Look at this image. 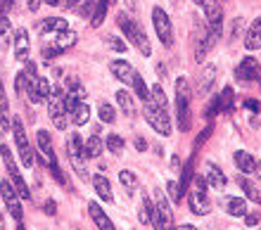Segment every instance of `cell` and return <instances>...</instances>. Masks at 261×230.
Here are the masks:
<instances>
[{
  "mask_svg": "<svg viewBox=\"0 0 261 230\" xmlns=\"http://www.w3.org/2000/svg\"><path fill=\"white\" fill-rule=\"evenodd\" d=\"M117 24H119V29L126 34V41H130L133 45L140 50V53L145 55V57H150V53H152V47H150V38H147V34H145L143 29L138 27L136 21L130 19L126 12H121L117 17Z\"/></svg>",
  "mask_w": 261,
  "mask_h": 230,
  "instance_id": "1",
  "label": "cell"
},
{
  "mask_svg": "<svg viewBox=\"0 0 261 230\" xmlns=\"http://www.w3.org/2000/svg\"><path fill=\"white\" fill-rule=\"evenodd\" d=\"M67 155H69V162H71L74 171L79 173V178H81V181H88V169H86V142L81 140L79 133H69Z\"/></svg>",
  "mask_w": 261,
  "mask_h": 230,
  "instance_id": "2",
  "label": "cell"
},
{
  "mask_svg": "<svg viewBox=\"0 0 261 230\" xmlns=\"http://www.w3.org/2000/svg\"><path fill=\"white\" fill-rule=\"evenodd\" d=\"M145 119L150 123L152 129L162 133V136H171V119H169V109L159 107L154 97L145 100Z\"/></svg>",
  "mask_w": 261,
  "mask_h": 230,
  "instance_id": "3",
  "label": "cell"
},
{
  "mask_svg": "<svg viewBox=\"0 0 261 230\" xmlns=\"http://www.w3.org/2000/svg\"><path fill=\"white\" fill-rule=\"evenodd\" d=\"M176 116H178V129L190 131V86L183 76L176 81Z\"/></svg>",
  "mask_w": 261,
  "mask_h": 230,
  "instance_id": "4",
  "label": "cell"
},
{
  "mask_svg": "<svg viewBox=\"0 0 261 230\" xmlns=\"http://www.w3.org/2000/svg\"><path fill=\"white\" fill-rule=\"evenodd\" d=\"M48 114L53 119L57 131H64L67 129V107H64V95L60 88L53 86V93H50V100H48Z\"/></svg>",
  "mask_w": 261,
  "mask_h": 230,
  "instance_id": "5",
  "label": "cell"
},
{
  "mask_svg": "<svg viewBox=\"0 0 261 230\" xmlns=\"http://www.w3.org/2000/svg\"><path fill=\"white\" fill-rule=\"evenodd\" d=\"M12 133H14V142H17V152H19L21 164H24L27 169H31V166H34V149L29 145L27 131H24L19 119H12Z\"/></svg>",
  "mask_w": 261,
  "mask_h": 230,
  "instance_id": "6",
  "label": "cell"
},
{
  "mask_svg": "<svg viewBox=\"0 0 261 230\" xmlns=\"http://www.w3.org/2000/svg\"><path fill=\"white\" fill-rule=\"evenodd\" d=\"M36 138H38V147H41V152L45 155V162H48L50 169H53V176H55V181H57V183H64L62 171H60V164H57V157H55V149H53L50 133H48V131H38V133H36Z\"/></svg>",
  "mask_w": 261,
  "mask_h": 230,
  "instance_id": "7",
  "label": "cell"
},
{
  "mask_svg": "<svg viewBox=\"0 0 261 230\" xmlns=\"http://www.w3.org/2000/svg\"><path fill=\"white\" fill-rule=\"evenodd\" d=\"M152 24L157 29V36L159 41L164 43L166 47L173 45V29H171V19H169V14L162 10V7H154L152 10Z\"/></svg>",
  "mask_w": 261,
  "mask_h": 230,
  "instance_id": "8",
  "label": "cell"
},
{
  "mask_svg": "<svg viewBox=\"0 0 261 230\" xmlns=\"http://www.w3.org/2000/svg\"><path fill=\"white\" fill-rule=\"evenodd\" d=\"M0 195H3V199H5L7 204V211L12 214V218L17 221V223H21V204H19V192H17V188H14L12 183H0Z\"/></svg>",
  "mask_w": 261,
  "mask_h": 230,
  "instance_id": "9",
  "label": "cell"
},
{
  "mask_svg": "<svg viewBox=\"0 0 261 230\" xmlns=\"http://www.w3.org/2000/svg\"><path fill=\"white\" fill-rule=\"evenodd\" d=\"M110 71H112V76L121 83H133L136 81V74H138L136 69L130 67V62H126V60H112Z\"/></svg>",
  "mask_w": 261,
  "mask_h": 230,
  "instance_id": "10",
  "label": "cell"
},
{
  "mask_svg": "<svg viewBox=\"0 0 261 230\" xmlns=\"http://www.w3.org/2000/svg\"><path fill=\"white\" fill-rule=\"evenodd\" d=\"M188 204H190V211H193V214H197V216H204V214H209V199H206L204 188H199V185H195V190L190 192V199H188Z\"/></svg>",
  "mask_w": 261,
  "mask_h": 230,
  "instance_id": "11",
  "label": "cell"
},
{
  "mask_svg": "<svg viewBox=\"0 0 261 230\" xmlns=\"http://www.w3.org/2000/svg\"><path fill=\"white\" fill-rule=\"evenodd\" d=\"M235 76H238L240 81H254V79H259V60L245 57V60L240 62V67L235 69Z\"/></svg>",
  "mask_w": 261,
  "mask_h": 230,
  "instance_id": "12",
  "label": "cell"
},
{
  "mask_svg": "<svg viewBox=\"0 0 261 230\" xmlns=\"http://www.w3.org/2000/svg\"><path fill=\"white\" fill-rule=\"evenodd\" d=\"M69 119H71V123L74 126H86L90 119V107H88V102L86 100H79L74 105V107L69 109Z\"/></svg>",
  "mask_w": 261,
  "mask_h": 230,
  "instance_id": "13",
  "label": "cell"
},
{
  "mask_svg": "<svg viewBox=\"0 0 261 230\" xmlns=\"http://www.w3.org/2000/svg\"><path fill=\"white\" fill-rule=\"evenodd\" d=\"M14 57H17L19 62L29 60V34H27V29H17V34H14Z\"/></svg>",
  "mask_w": 261,
  "mask_h": 230,
  "instance_id": "14",
  "label": "cell"
},
{
  "mask_svg": "<svg viewBox=\"0 0 261 230\" xmlns=\"http://www.w3.org/2000/svg\"><path fill=\"white\" fill-rule=\"evenodd\" d=\"M88 211H90V216H93V221H95V225L100 230H117L114 223L107 218V214H105L102 207H100L97 202H88Z\"/></svg>",
  "mask_w": 261,
  "mask_h": 230,
  "instance_id": "15",
  "label": "cell"
},
{
  "mask_svg": "<svg viewBox=\"0 0 261 230\" xmlns=\"http://www.w3.org/2000/svg\"><path fill=\"white\" fill-rule=\"evenodd\" d=\"M199 5L204 7V17L209 27H221V5L219 0H202Z\"/></svg>",
  "mask_w": 261,
  "mask_h": 230,
  "instance_id": "16",
  "label": "cell"
},
{
  "mask_svg": "<svg viewBox=\"0 0 261 230\" xmlns=\"http://www.w3.org/2000/svg\"><path fill=\"white\" fill-rule=\"evenodd\" d=\"M41 34H62V31H67L69 24L67 19H62V17H48V19L41 21Z\"/></svg>",
  "mask_w": 261,
  "mask_h": 230,
  "instance_id": "17",
  "label": "cell"
},
{
  "mask_svg": "<svg viewBox=\"0 0 261 230\" xmlns=\"http://www.w3.org/2000/svg\"><path fill=\"white\" fill-rule=\"evenodd\" d=\"M53 43H55V47L60 50V53H67V50H71V47L76 45V31L67 29V31H62V34H57Z\"/></svg>",
  "mask_w": 261,
  "mask_h": 230,
  "instance_id": "18",
  "label": "cell"
},
{
  "mask_svg": "<svg viewBox=\"0 0 261 230\" xmlns=\"http://www.w3.org/2000/svg\"><path fill=\"white\" fill-rule=\"evenodd\" d=\"M214 79H216V69L214 67H204V71H202V76H199V83H197V93L204 97V95H209V90H212L214 86Z\"/></svg>",
  "mask_w": 261,
  "mask_h": 230,
  "instance_id": "19",
  "label": "cell"
},
{
  "mask_svg": "<svg viewBox=\"0 0 261 230\" xmlns=\"http://www.w3.org/2000/svg\"><path fill=\"white\" fill-rule=\"evenodd\" d=\"M93 188H95L97 197H100V199H105L107 204L114 199V195H112V185H110V181H107L105 176H95V178H93Z\"/></svg>",
  "mask_w": 261,
  "mask_h": 230,
  "instance_id": "20",
  "label": "cell"
},
{
  "mask_svg": "<svg viewBox=\"0 0 261 230\" xmlns=\"http://www.w3.org/2000/svg\"><path fill=\"white\" fill-rule=\"evenodd\" d=\"M0 126L5 131H12V119H10V109H7V93L3 81H0Z\"/></svg>",
  "mask_w": 261,
  "mask_h": 230,
  "instance_id": "21",
  "label": "cell"
},
{
  "mask_svg": "<svg viewBox=\"0 0 261 230\" xmlns=\"http://www.w3.org/2000/svg\"><path fill=\"white\" fill-rule=\"evenodd\" d=\"M245 47H247V50H256V47H261V17L254 19V24L249 27L247 38H245Z\"/></svg>",
  "mask_w": 261,
  "mask_h": 230,
  "instance_id": "22",
  "label": "cell"
},
{
  "mask_svg": "<svg viewBox=\"0 0 261 230\" xmlns=\"http://www.w3.org/2000/svg\"><path fill=\"white\" fill-rule=\"evenodd\" d=\"M235 166L242 173H256V162L252 159L249 152H235Z\"/></svg>",
  "mask_w": 261,
  "mask_h": 230,
  "instance_id": "23",
  "label": "cell"
},
{
  "mask_svg": "<svg viewBox=\"0 0 261 230\" xmlns=\"http://www.w3.org/2000/svg\"><path fill=\"white\" fill-rule=\"evenodd\" d=\"M204 178H206V183L212 185V188H216V190H221L223 188V185H226V176H223V173H221L219 169H216V166H214V164H206L204 166Z\"/></svg>",
  "mask_w": 261,
  "mask_h": 230,
  "instance_id": "24",
  "label": "cell"
},
{
  "mask_svg": "<svg viewBox=\"0 0 261 230\" xmlns=\"http://www.w3.org/2000/svg\"><path fill=\"white\" fill-rule=\"evenodd\" d=\"M105 149V142L100 136H90L88 140H86V159H97V157L102 155Z\"/></svg>",
  "mask_w": 261,
  "mask_h": 230,
  "instance_id": "25",
  "label": "cell"
},
{
  "mask_svg": "<svg viewBox=\"0 0 261 230\" xmlns=\"http://www.w3.org/2000/svg\"><path fill=\"white\" fill-rule=\"evenodd\" d=\"M226 209L230 216H247V204H245V199H240V197H228Z\"/></svg>",
  "mask_w": 261,
  "mask_h": 230,
  "instance_id": "26",
  "label": "cell"
},
{
  "mask_svg": "<svg viewBox=\"0 0 261 230\" xmlns=\"http://www.w3.org/2000/svg\"><path fill=\"white\" fill-rule=\"evenodd\" d=\"M10 41H12V24L7 17H0V50H7Z\"/></svg>",
  "mask_w": 261,
  "mask_h": 230,
  "instance_id": "27",
  "label": "cell"
},
{
  "mask_svg": "<svg viewBox=\"0 0 261 230\" xmlns=\"http://www.w3.org/2000/svg\"><path fill=\"white\" fill-rule=\"evenodd\" d=\"M107 10H110V0H97V7H95V14L90 17V27H100L107 17Z\"/></svg>",
  "mask_w": 261,
  "mask_h": 230,
  "instance_id": "28",
  "label": "cell"
},
{
  "mask_svg": "<svg viewBox=\"0 0 261 230\" xmlns=\"http://www.w3.org/2000/svg\"><path fill=\"white\" fill-rule=\"evenodd\" d=\"M117 102H119V107L126 112V116H136V105H133V97H130L126 90H119V93H117Z\"/></svg>",
  "mask_w": 261,
  "mask_h": 230,
  "instance_id": "29",
  "label": "cell"
},
{
  "mask_svg": "<svg viewBox=\"0 0 261 230\" xmlns=\"http://www.w3.org/2000/svg\"><path fill=\"white\" fill-rule=\"evenodd\" d=\"M105 145H107V149H110L112 155H121V152H124V138L121 136H114V133H112V136H107V140H105Z\"/></svg>",
  "mask_w": 261,
  "mask_h": 230,
  "instance_id": "30",
  "label": "cell"
},
{
  "mask_svg": "<svg viewBox=\"0 0 261 230\" xmlns=\"http://www.w3.org/2000/svg\"><path fill=\"white\" fill-rule=\"evenodd\" d=\"M36 93H38V97H41V102L45 100V97H50V93H53V86H50V79H45V76H38V79H36Z\"/></svg>",
  "mask_w": 261,
  "mask_h": 230,
  "instance_id": "31",
  "label": "cell"
},
{
  "mask_svg": "<svg viewBox=\"0 0 261 230\" xmlns=\"http://www.w3.org/2000/svg\"><path fill=\"white\" fill-rule=\"evenodd\" d=\"M238 183H240V188L245 190V192H247V197H249V199H252V202H256V204L261 202V195H259V192H256V188H254V185H252V183H249L247 178H245V176H238Z\"/></svg>",
  "mask_w": 261,
  "mask_h": 230,
  "instance_id": "32",
  "label": "cell"
},
{
  "mask_svg": "<svg viewBox=\"0 0 261 230\" xmlns=\"http://www.w3.org/2000/svg\"><path fill=\"white\" fill-rule=\"evenodd\" d=\"M133 86H136V93L138 95H140V100H150V97H152V90L150 88H147V86H145V79H143V76H140V74H136V81H133Z\"/></svg>",
  "mask_w": 261,
  "mask_h": 230,
  "instance_id": "33",
  "label": "cell"
},
{
  "mask_svg": "<svg viewBox=\"0 0 261 230\" xmlns=\"http://www.w3.org/2000/svg\"><path fill=\"white\" fill-rule=\"evenodd\" d=\"M152 211H154V204L147 199V197H143V209H140V221H143L145 225L152 223Z\"/></svg>",
  "mask_w": 261,
  "mask_h": 230,
  "instance_id": "34",
  "label": "cell"
},
{
  "mask_svg": "<svg viewBox=\"0 0 261 230\" xmlns=\"http://www.w3.org/2000/svg\"><path fill=\"white\" fill-rule=\"evenodd\" d=\"M97 112H100V119H102L105 123H114V119H117V116H114V107L107 105V102H100V109H97Z\"/></svg>",
  "mask_w": 261,
  "mask_h": 230,
  "instance_id": "35",
  "label": "cell"
},
{
  "mask_svg": "<svg viewBox=\"0 0 261 230\" xmlns=\"http://www.w3.org/2000/svg\"><path fill=\"white\" fill-rule=\"evenodd\" d=\"M152 97H154V102H157L159 107H164V109H169V102H166V93H164V88H162V86H152Z\"/></svg>",
  "mask_w": 261,
  "mask_h": 230,
  "instance_id": "36",
  "label": "cell"
},
{
  "mask_svg": "<svg viewBox=\"0 0 261 230\" xmlns=\"http://www.w3.org/2000/svg\"><path fill=\"white\" fill-rule=\"evenodd\" d=\"M27 88H29V76L27 71H19L17 81H14V90H17V95H27Z\"/></svg>",
  "mask_w": 261,
  "mask_h": 230,
  "instance_id": "37",
  "label": "cell"
},
{
  "mask_svg": "<svg viewBox=\"0 0 261 230\" xmlns=\"http://www.w3.org/2000/svg\"><path fill=\"white\" fill-rule=\"evenodd\" d=\"M67 86H69V90H67V93L76 95L79 100H83V97L88 95V93H86V88H83V86H81V83H79V81H76V79H69V81H67Z\"/></svg>",
  "mask_w": 261,
  "mask_h": 230,
  "instance_id": "38",
  "label": "cell"
},
{
  "mask_svg": "<svg viewBox=\"0 0 261 230\" xmlns=\"http://www.w3.org/2000/svg\"><path fill=\"white\" fill-rule=\"evenodd\" d=\"M119 183L124 185L126 190H133L138 185V181H136V176H133V173H130V171H121V173H119Z\"/></svg>",
  "mask_w": 261,
  "mask_h": 230,
  "instance_id": "39",
  "label": "cell"
},
{
  "mask_svg": "<svg viewBox=\"0 0 261 230\" xmlns=\"http://www.w3.org/2000/svg\"><path fill=\"white\" fill-rule=\"evenodd\" d=\"M105 43H107V47H112L114 53H126V43L121 41V38H117V36H107Z\"/></svg>",
  "mask_w": 261,
  "mask_h": 230,
  "instance_id": "40",
  "label": "cell"
},
{
  "mask_svg": "<svg viewBox=\"0 0 261 230\" xmlns=\"http://www.w3.org/2000/svg\"><path fill=\"white\" fill-rule=\"evenodd\" d=\"M219 97H221V109L233 107V88H223V93H221Z\"/></svg>",
  "mask_w": 261,
  "mask_h": 230,
  "instance_id": "41",
  "label": "cell"
},
{
  "mask_svg": "<svg viewBox=\"0 0 261 230\" xmlns=\"http://www.w3.org/2000/svg\"><path fill=\"white\" fill-rule=\"evenodd\" d=\"M166 190H169V195H171V199H173L176 204L183 202V197H180V185L176 183V181H171V183L166 185Z\"/></svg>",
  "mask_w": 261,
  "mask_h": 230,
  "instance_id": "42",
  "label": "cell"
},
{
  "mask_svg": "<svg viewBox=\"0 0 261 230\" xmlns=\"http://www.w3.org/2000/svg\"><path fill=\"white\" fill-rule=\"evenodd\" d=\"M95 7H97L95 0H88V3L79 10V12H81V17H90V14H95Z\"/></svg>",
  "mask_w": 261,
  "mask_h": 230,
  "instance_id": "43",
  "label": "cell"
},
{
  "mask_svg": "<svg viewBox=\"0 0 261 230\" xmlns=\"http://www.w3.org/2000/svg\"><path fill=\"white\" fill-rule=\"evenodd\" d=\"M12 5H14V0H0V17H5L12 10Z\"/></svg>",
  "mask_w": 261,
  "mask_h": 230,
  "instance_id": "44",
  "label": "cell"
},
{
  "mask_svg": "<svg viewBox=\"0 0 261 230\" xmlns=\"http://www.w3.org/2000/svg\"><path fill=\"white\" fill-rule=\"evenodd\" d=\"M45 214H48V216H55V214H57V204L53 202V199H48V202H45Z\"/></svg>",
  "mask_w": 261,
  "mask_h": 230,
  "instance_id": "45",
  "label": "cell"
},
{
  "mask_svg": "<svg viewBox=\"0 0 261 230\" xmlns=\"http://www.w3.org/2000/svg\"><path fill=\"white\" fill-rule=\"evenodd\" d=\"M27 5H29V10H31V12H36V10L43 5V0H27Z\"/></svg>",
  "mask_w": 261,
  "mask_h": 230,
  "instance_id": "46",
  "label": "cell"
},
{
  "mask_svg": "<svg viewBox=\"0 0 261 230\" xmlns=\"http://www.w3.org/2000/svg\"><path fill=\"white\" fill-rule=\"evenodd\" d=\"M124 5L128 7V12H136V10H138V0H124Z\"/></svg>",
  "mask_w": 261,
  "mask_h": 230,
  "instance_id": "47",
  "label": "cell"
},
{
  "mask_svg": "<svg viewBox=\"0 0 261 230\" xmlns=\"http://www.w3.org/2000/svg\"><path fill=\"white\" fill-rule=\"evenodd\" d=\"M238 31H242V19H235L233 21V34H230V36L235 38V36H238Z\"/></svg>",
  "mask_w": 261,
  "mask_h": 230,
  "instance_id": "48",
  "label": "cell"
},
{
  "mask_svg": "<svg viewBox=\"0 0 261 230\" xmlns=\"http://www.w3.org/2000/svg\"><path fill=\"white\" fill-rule=\"evenodd\" d=\"M81 3H83V0H67V3H64V7H67V10H74V7H79Z\"/></svg>",
  "mask_w": 261,
  "mask_h": 230,
  "instance_id": "49",
  "label": "cell"
},
{
  "mask_svg": "<svg viewBox=\"0 0 261 230\" xmlns=\"http://www.w3.org/2000/svg\"><path fill=\"white\" fill-rule=\"evenodd\" d=\"M136 147L140 149V152H143V149H147V142H145L143 138H138V140H136Z\"/></svg>",
  "mask_w": 261,
  "mask_h": 230,
  "instance_id": "50",
  "label": "cell"
},
{
  "mask_svg": "<svg viewBox=\"0 0 261 230\" xmlns=\"http://www.w3.org/2000/svg\"><path fill=\"white\" fill-rule=\"evenodd\" d=\"M256 223H259V216H256V214L247 216V225H256Z\"/></svg>",
  "mask_w": 261,
  "mask_h": 230,
  "instance_id": "51",
  "label": "cell"
},
{
  "mask_svg": "<svg viewBox=\"0 0 261 230\" xmlns=\"http://www.w3.org/2000/svg\"><path fill=\"white\" fill-rule=\"evenodd\" d=\"M247 107L252 109V112H259V102H254V100H247Z\"/></svg>",
  "mask_w": 261,
  "mask_h": 230,
  "instance_id": "52",
  "label": "cell"
},
{
  "mask_svg": "<svg viewBox=\"0 0 261 230\" xmlns=\"http://www.w3.org/2000/svg\"><path fill=\"white\" fill-rule=\"evenodd\" d=\"M173 230H197V228H195V225H178V228H173Z\"/></svg>",
  "mask_w": 261,
  "mask_h": 230,
  "instance_id": "53",
  "label": "cell"
},
{
  "mask_svg": "<svg viewBox=\"0 0 261 230\" xmlns=\"http://www.w3.org/2000/svg\"><path fill=\"white\" fill-rule=\"evenodd\" d=\"M256 178H259V183H261V162L256 164Z\"/></svg>",
  "mask_w": 261,
  "mask_h": 230,
  "instance_id": "54",
  "label": "cell"
},
{
  "mask_svg": "<svg viewBox=\"0 0 261 230\" xmlns=\"http://www.w3.org/2000/svg\"><path fill=\"white\" fill-rule=\"evenodd\" d=\"M112 3H114V0H110V5H112Z\"/></svg>",
  "mask_w": 261,
  "mask_h": 230,
  "instance_id": "55",
  "label": "cell"
}]
</instances>
